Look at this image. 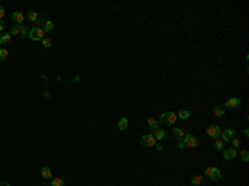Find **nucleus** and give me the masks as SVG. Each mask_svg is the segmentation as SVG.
Segmentation results:
<instances>
[{
  "label": "nucleus",
  "mask_w": 249,
  "mask_h": 186,
  "mask_svg": "<svg viewBox=\"0 0 249 186\" xmlns=\"http://www.w3.org/2000/svg\"><path fill=\"white\" fill-rule=\"evenodd\" d=\"M206 133H208V136H211V138H218L219 135H221V128H219L218 125H211V126H208Z\"/></svg>",
  "instance_id": "7"
},
{
  "label": "nucleus",
  "mask_w": 249,
  "mask_h": 186,
  "mask_svg": "<svg viewBox=\"0 0 249 186\" xmlns=\"http://www.w3.org/2000/svg\"><path fill=\"white\" fill-rule=\"evenodd\" d=\"M12 40L10 33H0V43H8Z\"/></svg>",
  "instance_id": "17"
},
{
  "label": "nucleus",
  "mask_w": 249,
  "mask_h": 186,
  "mask_svg": "<svg viewBox=\"0 0 249 186\" xmlns=\"http://www.w3.org/2000/svg\"><path fill=\"white\" fill-rule=\"evenodd\" d=\"M186 133H188V131L181 130V128H174V130H173V135H174V138H178V140H183V138L186 136Z\"/></svg>",
  "instance_id": "12"
},
{
  "label": "nucleus",
  "mask_w": 249,
  "mask_h": 186,
  "mask_svg": "<svg viewBox=\"0 0 249 186\" xmlns=\"http://www.w3.org/2000/svg\"><path fill=\"white\" fill-rule=\"evenodd\" d=\"M23 20H25V15H23L22 12H13L12 13V22L15 23V25H22Z\"/></svg>",
  "instance_id": "10"
},
{
  "label": "nucleus",
  "mask_w": 249,
  "mask_h": 186,
  "mask_svg": "<svg viewBox=\"0 0 249 186\" xmlns=\"http://www.w3.org/2000/svg\"><path fill=\"white\" fill-rule=\"evenodd\" d=\"M47 20H48V18H47L45 15H40V17H38V20L35 22V25H37V28H42V30H43V27H45V23H47Z\"/></svg>",
  "instance_id": "13"
},
{
  "label": "nucleus",
  "mask_w": 249,
  "mask_h": 186,
  "mask_svg": "<svg viewBox=\"0 0 249 186\" xmlns=\"http://www.w3.org/2000/svg\"><path fill=\"white\" fill-rule=\"evenodd\" d=\"M241 158H242V161H249V153H247V150H242V151H241Z\"/></svg>",
  "instance_id": "27"
},
{
  "label": "nucleus",
  "mask_w": 249,
  "mask_h": 186,
  "mask_svg": "<svg viewBox=\"0 0 249 186\" xmlns=\"http://www.w3.org/2000/svg\"><path fill=\"white\" fill-rule=\"evenodd\" d=\"M0 186H10V184H8L7 181H0Z\"/></svg>",
  "instance_id": "34"
},
{
  "label": "nucleus",
  "mask_w": 249,
  "mask_h": 186,
  "mask_svg": "<svg viewBox=\"0 0 249 186\" xmlns=\"http://www.w3.org/2000/svg\"><path fill=\"white\" fill-rule=\"evenodd\" d=\"M206 178L211 179V181H218L219 178H221V171H219L218 168H213V166H209V168H206Z\"/></svg>",
  "instance_id": "3"
},
{
  "label": "nucleus",
  "mask_w": 249,
  "mask_h": 186,
  "mask_svg": "<svg viewBox=\"0 0 249 186\" xmlns=\"http://www.w3.org/2000/svg\"><path fill=\"white\" fill-rule=\"evenodd\" d=\"M234 138V130H231V128H226L224 131H221V140L226 143V141H231Z\"/></svg>",
  "instance_id": "8"
},
{
  "label": "nucleus",
  "mask_w": 249,
  "mask_h": 186,
  "mask_svg": "<svg viewBox=\"0 0 249 186\" xmlns=\"http://www.w3.org/2000/svg\"><path fill=\"white\" fill-rule=\"evenodd\" d=\"M151 131H153L151 135L155 136V140H156V141H158V140H165V138L168 136V135H166V131H165V130H160V128H153Z\"/></svg>",
  "instance_id": "9"
},
{
  "label": "nucleus",
  "mask_w": 249,
  "mask_h": 186,
  "mask_svg": "<svg viewBox=\"0 0 249 186\" xmlns=\"http://www.w3.org/2000/svg\"><path fill=\"white\" fill-rule=\"evenodd\" d=\"M50 186H65V181L61 179V178H52Z\"/></svg>",
  "instance_id": "18"
},
{
  "label": "nucleus",
  "mask_w": 249,
  "mask_h": 186,
  "mask_svg": "<svg viewBox=\"0 0 249 186\" xmlns=\"http://www.w3.org/2000/svg\"><path fill=\"white\" fill-rule=\"evenodd\" d=\"M224 107H228V108H231V110H236V108L241 107V100H239V98H229Z\"/></svg>",
  "instance_id": "11"
},
{
  "label": "nucleus",
  "mask_w": 249,
  "mask_h": 186,
  "mask_svg": "<svg viewBox=\"0 0 249 186\" xmlns=\"http://www.w3.org/2000/svg\"><path fill=\"white\" fill-rule=\"evenodd\" d=\"M176 120H178V116H176V113H173V111H165V113H163V115L160 116V121H158V123H163V125L173 126Z\"/></svg>",
  "instance_id": "1"
},
{
  "label": "nucleus",
  "mask_w": 249,
  "mask_h": 186,
  "mask_svg": "<svg viewBox=\"0 0 249 186\" xmlns=\"http://www.w3.org/2000/svg\"><path fill=\"white\" fill-rule=\"evenodd\" d=\"M3 15H5V10H3L2 7H0V20H3Z\"/></svg>",
  "instance_id": "32"
},
{
  "label": "nucleus",
  "mask_w": 249,
  "mask_h": 186,
  "mask_svg": "<svg viewBox=\"0 0 249 186\" xmlns=\"http://www.w3.org/2000/svg\"><path fill=\"white\" fill-rule=\"evenodd\" d=\"M3 28H5V23H3V20H0V32H3Z\"/></svg>",
  "instance_id": "33"
},
{
  "label": "nucleus",
  "mask_w": 249,
  "mask_h": 186,
  "mask_svg": "<svg viewBox=\"0 0 249 186\" xmlns=\"http://www.w3.org/2000/svg\"><path fill=\"white\" fill-rule=\"evenodd\" d=\"M52 30H53V22H52V20H47L45 27H43V32L47 33V32H52Z\"/></svg>",
  "instance_id": "20"
},
{
  "label": "nucleus",
  "mask_w": 249,
  "mask_h": 186,
  "mask_svg": "<svg viewBox=\"0 0 249 186\" xmlns=\"http://www.w3.org/2000/svg\"><path fill=\"white\" fill-rule=\"evenodd\" d=\"M238 146H241V141L236 140V138H233V148H236V150H238Z\"/></svg>",
  "instance_id": "30"
},
{
  "label": "nucleus",
  "mask_w": 249,
  "mask_h": 186,
  "mask_svg": "<svg viewBox=\"0 0 249 186\" xmlns=\"http://www.w3.org/2000/svg\"><path fill=\"white\" fill-rule=\"evenodd\" d=\"M42 176H43L45 179H52V170L48 168V166H45V168H42Z\"/></svg>",
  "instance_id": "16"
},
{
  "label": "nucleus",
  "mask_w": 249,
  "mask_h": 186,
  "mask_svg": "<svg viewBox=\"0 0 249 186\" xmlns=\"http://www.w3.org/2000/svg\"><path fill=\"white\" fill-rule=\"evenodd\" d=\"M189 115H191V113L188 111V110L181 108L179 111H178V115H176V116H178V118H181V120H188V118H189Z\"/></svg>",
  "instance_id": "15"
},
{
  "label": "nucleus",
  "mask_w": 249,
  "mask_h": 186,
  "mask_svg": "<svg viewBox=\"0 0 249 186\" xmlns=\"http://www.w3.org/2000/svg\"><path fill=\"white\" fill-rule=\"evenodd\" d=\"M118 128H120V130H121V131H124V130H126V128H128V118H120V120H118Z\"/></svg>",
  "instance_id": "14"
},
{
  "label": "nucleus",
  "mask_w": 249,
  "mask_h": 186,
  "mask_svg": "<svg viewBox=\"0 0 249 186\" xmlns=\"http://www.w3.org/2000/svg\"><path fill=\"white\" fill-rule=\"evenodd\" d=\"M156 140H155V136L151 135V133H148V135L145 136H141V145L145 146V148H151V146H156Z\"/></svg>",
  "instance_id": "5"
},
{
  "label": "nucleus",
  "mask_w": 249,
  "mask_h": 186,
  "mask_svg": "<svg viewBox=\"0 0 249 186\" xmlns=\"http://www.w3.org/2000/svg\"><path fill=\"white\" fill-rule=\"evenodd\" d=\"M201 181H203V178H201L199 175H198V176H193V178H191V183H193V184H201Z\"/></svg>",
  "instance_id": "24"
},
{
  "label": "nucleus",
  "mask_w": 249,
  "mask_h": 186,
  "mask_svg": "<svg viewBox=\"0 0 249 186\" xmlns=\"http://www.w3.org/2000/svg\"><path fill=\"white\" fill-rule=\"evenodd\" d=\"M8 33H10V35H13V37H15V35H20V25H13L12 30L8 32Z\"/></svg>",
  "instance_id": "22"
},
{
  "label": "nucleus",
  "mask_w": 249,
  "mask_h": 186,
  "mask_svg": "<svg viewBox=\"0 0 249 186\" xmlns=\"http://www.w3.org/2000/svg\"><path fill=\"white\" fill-rule=\"evenodd\" d=\"M7 57H8V52L5 48H0V60H7Z\"/></svg>",
  "instance_id": "25"
},
{
  "label": "nucleus",
  "mask_w": 249,
  "mask_h": 186,
  "mask_svg": "<svg viewBox=\"0 0 249 186\" xmlns=\"http://www.w3.org/2000/svg\"><path fill=\"white\" fill-rule=\"evenodd\" d=\"M178 148H179V150H183V148H184V141L183 140H178Z\"/></svg>",
  "instance_id": "31"
},
{
  "label": "nucleus",
  "mask_w": 249,
  "mask_h": 186,
  "mask_svg": "<svg viewBox=\"0 0 249 186\" xmlns=\"http://www.w3.org/2000/svg\"><path fill=\"white\" fill-rule=\"evenodd\" d=\"M223 156H224V160H234L238 156V150L233 148V146H229L226 150H223Z\"/></svg>",
  "instance_id": "6"
},
{
  "label": "nucleus",
  "mask_w": 249,
  "mask_h": 186,
  "mask_svg": "<svg viewBox=\"0 0 249 186\" xmlns=\"http://www.w3.org/2000/svg\"><path fill=\"white\" fill-rule=\"evenodd\" d=\"M214 148H216L218 151H223V150H224V141H223V140H216V143H214Z\"/></svg>",
  "instance_id": "21"
},
{
  "label": "nucleus",
  "mask_w": 249,
  "mask_h": 186,
  "mask_svg": "<svg viewBox=\"0 0 249 186\" xmlns=\"http://www.w3.org/2000/svg\"><path fill=\"white\" fill-rule=\"evenodd\" d=\"M214 115L216 116H224V110L223 108H214Z\"/></svg>",
  "instance_id": "28"
},
{
  "label": "nucleus",
  "mask_w": 249,
  "mask_h": 186,
  "mask_svg": "<svg viewBox=\"0 0 249 186\" xmlns=\"http://www.w3.org/2000/svg\"><path fill=\"white\" fill-rule=\"evenodd\" d=\"M20 35H22V37H27V35H28V32H27V28H25V27H23V25H20Z\"/></svg>",
  "instance_id": "29"
},
{
  "label": "nucleus",
  "mask_w": 249,
  "mask_h": 186,
  "mask_svg": "<svg viewBox=\"0 0 249 186\" xmlns=\"http://www.w3.org/2000/svg\"><path fill=\"white\" fill-rule=\"evenodd\" d=\"M183 141H184V146H188V148H196V146L199 145L198 136L191 135V133H186V136L183 138Z\"/></svg>",
  "instance_id": "2"
},
{
  "label": "nucleus",
  "mask_w": 249,
  "mask_h": 186,
  "mask_svg": "<svg viewBox=\"0 0 249 186\" xmlns=\"http://www.w3.org/2000/svg\"><path fill=\"white\" fill-rule=\"evenodd\" d=\"M155 148H156L158 151H161V150H163V146H161V145H158V143H156V146H155Z\"/></svg>",
  "instance_id": "35"
},
{
  "label": "nucleus",
  "mask_w": 249,
  "mask_h": 186,
  "mask_svg": "<svg viewBox=\"0 0 249 186\" xmlns=\"http://www.w3.org/2000/svg\"><path fill=\"white\" fill-rule=\"evenodd\" d=\"M42 43H43V47H47V48H50V47H52V40L48 39V37H45V39L42 40Z\"/></svg>",
  "instance_id": "26"
},
{
  "label": "nucleus",
  "mask_w": 249,
  "mask_h": 186,
  "mask_svg": "<svg viewBox=\"0 0 249 186\" xmlns=\"http://www.w3.org/2000/svg\"><path fill=\"white\" fill-rule=\"evenodd\" d=\"M27 18H28V20H32V22H37V20H38V13H37V12H28V13H27Z\"/></svg>",
  "instance_id": "19"
},
{
  "label": "nucleus",
  "mask_w": 249,
  "mask_h": 186,
  "mask_svg": "<svg viewBox=\"0 0 249 186\" xmlns=\"http://www.w3.org/2000/svg\"><path fill=\"white\" fill-rule=\"evenodd\" d=\"M28 37H30V40H43L45 39V32L42 30V28H32L30 32H28Z\"/></svg>",
  "instance_id": "4"
},
{
  "label": "nucleus",
  "mask_w": 249,
  "mask_h": 186,
  "mask_svg": "<svg viewBox=\"0 0 249 186\" xmlns=\"http://www.w3.org/2000/svg\"><path fill=\"white\" fill-rule=\"evenodd\" d=\"M148 126L151 128H158V120H155V118H148Z\"/></svg>",
  "instance_id": "23"
}]
</instances>
